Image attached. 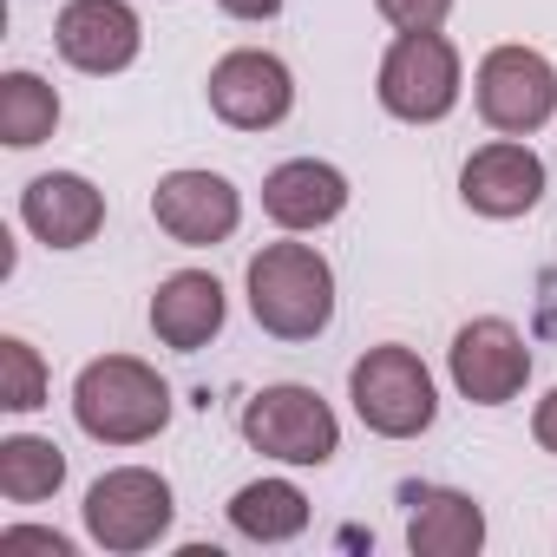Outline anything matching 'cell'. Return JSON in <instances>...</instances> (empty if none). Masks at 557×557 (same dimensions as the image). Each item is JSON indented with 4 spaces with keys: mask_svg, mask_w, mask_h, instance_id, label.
<instances>
[{
    "mask_svg": "<svg viewBox=\"0 0 557 557\" xmlns=\"http://www.w3.org/2000/svg\"><path fill=\"white\" fill-rule=\"evenodd\" d=\"M249 315L275 342H315L335 322V269L315 243H262L249 256Z\"/></svg>",
    "mask_w": 557,
    "mask_h": 557,
    "instance_id": "6da1fadb",
    "label": "cell"
},
{
    "mask_svg": "<svg viewBox=\"0 0 557 557\" xmlns=\"http://www.w3.org/2000/svg\"><path fill=\"white\" fill-rule=\"evenodd\" d=\"M73 420L99 446H145L171 426V387L138 355H99L73 381Z\"/></svg>",
    "mask_w": 557,
    "mask_h": 557,
    "instance_id": "7a4b0ae2",
    "label": "cell"
},
{
    "mask_svg": "<svg viewBox=\"0 0 557 557\" xmlns=\"http://www.w3.org/2000/svg\"><path fill=\"white\" fill-rule=\"evenodd\" d=\"M348 400H355L361 426L381 433V440H420L433 426V413H440L426 361L413 348H400V342H381L348 368Z\"/></svg>",
    "mask_w": 557,
    "mask_h": 557,
    "instance_id": "3957f363",
    "label": "cell"
},
{
    "mask_svg": "<svg viewBox=\"0 0 557 557\" xmlns=\"http://www.w3.org/2000/svg\"><path fill=\"white\" fill-rule=\"evenodd\" d=\"M243 440L262 459H283V466H329L342 453V420L315 387L275 381L243 400Z\"/></svg>",
    "mask_w": 557,
    "mask_h": 557,
    "instance_id": "277c9868",
    "label": "cell"
},
{
    "mask_svg": "<svg viewBox=\"0 0 557 557\" xmlns=\"http://www.w3.org/2000/svg\"><path fill=\"white\" fill-rule=\"evenodd\" d=\"M79 511H86V537L99 550H119V557L151 550L171 531V518H177L171 485L151 466H112V472H99Z\"/></svg>",
    "mask_w": 557,
    "mask_h": 557,
    "instance_id": "5b68a950",
    "label": "cell"
},
{
    "mask_svg": "<svg viewBox=\"0 0 557 557\" xmlns=\"http://www.w3.org/2000/svg\"><path fill=\"white\" fill-rule=\"evenodd\" d=\"M472 99L498 138H531L557 119V66L537 47H492L472 73Z\"/></svg>",
    "mask_w": 557,
    "mask_h": 557,
    "instance_id": "8992f818",
    "label": "cell"
},
{
    "mask_svg": "<svg viewBox=\"0 0 557 557\" xmlns=\"http://www.w3.org/2000/svg\"><path fill=\"white\" fill-rule=\"evenodd\" d=\"M381 106L407 125H440L453 106H459V47L433 27V34H400L381 60V79H374Z\"/></svg>",
    "mask_w": 557,
    "mask_h": 557,
    "instance_id": "52a82bcc",
    "label": "cell"
},
{
    "mask_svg": "<svg viewBox=\"0 0 557 557\" xmlns=\"http://www.w3.org/2000/svg\"><path fill=\"white\" fill-rule=\"evenodd\" d=\"M446 368H453V387L472 400V407H505L524 394L531 381V348L524 335L505 322V315H479L453 335L446 348Z\"/></svg>",
    "mask_w": 557,
    "mask_h": 557,
    "instance_id": "ba28073f",
    "label": "cell"
},
{
    "mask_svg": "<svg viewBox=\"0 0 557 557\" xmlns=\"http://www.w3.org/2000/svg\"><path fill=\"white\" fill-rule=\"evenodd\" d=\"M210 112L223 119V125H236V132H269V125H283L289 119V106H296V79H289V66L275 60V53H262V47H236V53H223L216 66H210Z\"/></svg>",
    "mask_w": 557,
    "mask_h": 557,
    "instance_id": "9c48e42d",
    "label": "cell"
},
{
    "mask_svg": "<svg viewBox=\"0 0 557 557\" xmlns=\"http://www.w3.org/2000/svg\"><path fill=\"white\" fill-rule=\"evenodd\" d=\"M151 216L171 243L184 249H210V243H230L236 223H243V197L223 171H171L158 177L151 190Z\"/></svg>",
    "mask_w": 557,
    "mask_h": 557,
    "instance_id": "30bf717a",
    "label": "cell"
},
{
    "mask_svg": "<svg viewBox=\"0 0 557 557\" xmlns=\"http://www.w3.org/2000/svg\"><path fill=\"white\" fill-rule=\"evenodd\" d=\"M53 47L73 73H92V79H112L138 60L145 47V27L125 0H66L60 21H53Z\"/></svg>",
    "mask_w": 557,
    "mask_h": 557,
    "instance_id": "8fae6325",
    "label": "cell"
},
{
    "mask_svg": "<svg viewBox=\"0 0 557 557\" xmlns=\"http://www.w3.org/2000/svg\"><path fill=\"white\" fill-rule=\"evenodd\" d=\"M459 197H466V210H479L492 223H511V216L537 210V197H544V158L531 145H518V138H492V145H479L459 164Z\"/></svg>",
    "mask_w": 557,
    "mask_h": 557,
    "instance_id": "7c38bea8",
    "label": "cell"
},
{
    "mask_svg": "<svg viewBox=\"0 0 557 557\" xmlns=\"http://www.w3.org/2000/svg\"><path fill=\"white\" fill-rule=\"evenodd\" d=\"M21 223L47 249H79L106 230V190H92L79 171H47L21 190Z\"/></svg>",
    "mask_w": 557,
    "mask_h": 557,
    "instance_id": "4fadbf2b",
    "label": "cell"
},
{
    "mask_svg": "<svg viewBox=\"0 0 557 557\" xmlns=\"http://www.w3.org/2000/svg\"><path fill=\"white\" fill-rule=\"evenodd\" d=\"M223 315H230V302H223V283L210 269H177V275H164L158 296H151V335L164 348H177V355L210 348L223 335Z\"/></svg>",
    "mask_w": 557,
    "mask_h": 557,
    "instance_id": "5bb4252c",
    "label": "cell"
},
{
    "mask_svg": "<svg viewBox=\"0 0 557 557\" xmlns=\"http://www.w3.org/2000/svg\"><path fill=\"white\" fill-rule=\"evenodd\" d=\"M348 210V177L322 158H289L262 177V216L275 230H322Z\"/></svg>",
    "mask_w": 557,
    "mask_h": 557,
    "instance_id": "9a60e30c",
    "label": "cell"
},
{
    "mask_svg": "<svg viewBox=\"0 0 557 557\" xmlns=\"http://www.w3.org/2000/svg\"><path fill=\"white\" fill-rule=\"evenodd\" d=\"M407 505H413V518H407V550L413 557H472L485 544V511H479L472 492L413 485Z\"/></svg>",
    "mask_w": 557,
    "mask_h": 557,
    "instance_id": "2e32d148",
    "label": "cell"
},
{
    "mask_svg": "<svg viewBox=\"0 0 557 557\" xmlns=\"http://www.w3.org/2000/svg\"><path fill=\"white\" fill-rule=\"evenodd\" d=\"M230 524H236L243 537H256V544H289V537L309 531V498H302V485H289V479H249V485L230 498Z\"/></svg>",
    "mask_w": 557,
    "mask_h": 557,
    "instance_id": "e0dca14e",
    "label": "cell"
},
{
    "mask_svg": "<svg viewBox=\"0 0 557 557\" xmlns=\"http://www.w3.org/2000/svg\"><path fill=\"white\" fill-rule=\"evenodd\" d=\"M66 485V453L40 433H14L0 440V498L8 505H40Z\"/></svg>",
    "mask_w": 557,
    "mask_h": 557,
    "instance_id": "ac0fdd59",
    "label": "cell"
},
{
    "mask_svg": "<svg viewBox=\"0 0 557 557\" xmlns=\"http://www.w3.org/2000/svg\"><path fill=\"white\" fill-rule=\"evenodd\" d=\"M60 132V92L40 73H8L0 79V138L14 151H34Z\"/></svg>",
    "mask_w": 557,
    "mask_h": 557,
    "instance_id": "d6986e66",
    "label": "cell"
},
{
    "mask_svg": "<svg viewBox=\"0 0 557 557\" xmlns=\"http://www.w3.org/2000/svg\"><path fill=\"white\" fill-rule=\"evenodd\" d=\"M0 407H8V413L47 407V361H40V348L21 342V335L0 342Z\"/></svg>",
    "mask_w": 557,
    "mask_h": 557,
    "instance_id": "ffe728a7",
    "label": "cell"
},
{
    "mask_svg": "<svg viewBox=\"0 0 557 557\" xmlns=\"http://www.w3.org/2000/svg\"><path fill=\"white\" fill-rule=\"evenodd\" d=\"M374 8H381V21L400 27V34H433V27H446L453 0H374Z\"/></svg>",
    "mask_w": 557,
    "mask_h": 557,
    "instance_id": "44dd1931",
    "label": "cell"
},
{
    "mask_svg": "<svg viewBox=\"0 0 557 557\" xmlns=\"http://www.w3.org/2000/svg\"><path fill=\"white\" fill-rule=\"evenodd\" d=\"M21 550H40V557H73V537L40 531V524H14V531H0V557H21Z\"/></svg>",
    "mask_w": 557,
    "mask_h": 557,
    "instance_id": "7402d4cb",
    "label": "cell"
},
{
    "mask_svg": "<svg viewBox=\"0 0 557 557\" xmlns=\"http://www.w3.org/2000/svg\"><path fill=\"white\" fill-rule=\"evenodd\" d=\"M531 433H537V446H544V453H557V387L537 400V413H531Z\"/></svg>",
    "mask_w": 557,
    "mask_h": 557,
    "instance_id": "603a6c76",
    "label": "cell"
},
{
    "mask_svg": "<svg viewBox=\"0 0 557 557\" xmlns=\"http://www.w3.org/2000/svg\"><path fill=\"white\" fill-rule=\"evenodd\" d=\"M216 8L230 21H275V14H283V0H216Z\"/></svg>",
    "mask_w": 557,
    "mask_h": 557,
    "instance_id": "cb8c5ba5",
    "label": "cell"
}]
</instances>
